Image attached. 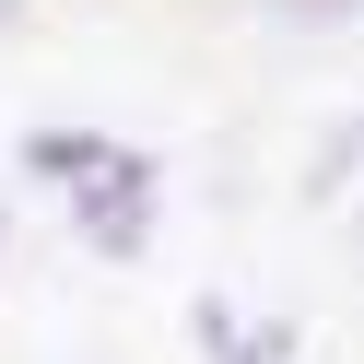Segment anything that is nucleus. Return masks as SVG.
I'll return each instance as SVG.
<instances>
[{
  "label": "nucleus",
  "mask_w": 364,
  "mask_h": 364,
  "mask_svg": "<svg viewBox=\"0 0 364 364\" xmlns=\"http://www.w3.org/2000/svg\"><path fill=\"white\" fill-rule=\"evenodd\" d=\"M71 200H82V235H95L106 259H129V247L153 235V165H141V153H106Z\"/></svg>",
  "instance_id": "nucleus-1"
},
{
  "label": "nucleus",
  "mask_w": 364,
  "mask_h": 364,
  "mask_svg": "<svg viewBox=\"0 0 364 364\" xmlns=\"http://www.w3.org/2000/svg\"><path fill=\"white\" fill-rule=\"evenodd\" d=\"M364 0H270V24H353Z\"/></svg>",
  "instance_id": "nucleus-2"
},
{
  "label": "nucleus",
  "mask_w": 364,
  "mask_h": 364,
  "mask_svg": "<svg viewBox=\"0 0 364 364\" xmlns=\"http://www.w3.org/2000/svg\"><path fill=\"white\" fill-rule=\"evenodd\" d=\"M282 353H294V329H247V341H235L223 364H282Z\"/></svg>",
  "instance_id": "nucleus-3"
},
{
  "label": "nucleus",
  "mask_w": 364,
  "mask_h": 364,
  "mask_svg": "<svg viewBox=\"0 0 364 364\" xmlns=\"http://www.w3.org/2000/svg\"><path fill=\"white\" fill-rule=\"evenodd\" d=\"M12 12H24V0H0V24H12Z\"/></svg>",
  "instance_id": "nucleus-4"
}]
</instances>
